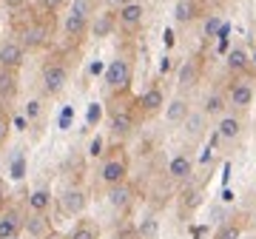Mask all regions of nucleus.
<instances>
[{
	"label": "nucleus",
	"mask_w": 256,
	"mask_h": 239,
	"mask_svg": "<svg viewBox=\"0 0 256 239\" xmlns=\"http://www.w3.org/2000/svg\"><path fill=\"white\" fill-rule=\"evenodd\" d=\"M128 83H131V63L126 57L111 60L108 68H106V88L108 92H126Z\"/></svg>",
	"instance_id": "1"
},
{
	"label": "nucleus",
	"mask_w": 256,
	"mask_h": 239,
	"mask_svg": "<svg viewBox=\"0 0 256 239\" xmlns=\"http://www.w3.org/2000/svg\"><path fill=\"white\" fill-rule=\"evenodd\" d=\"M126 176H128V160H126L122 154L108 156V160L100 166V182L106 185V188L126 182Z\"/></svg>",
	"instance_id": "2"
},
{
	"label": "nucleus",
	"mask_w": 256,
	"mask_h": 239,
	"mask_svg": "<svg viewBox=\"0 0 256 239\" xmlns=\"http://www.w3.org/2000/svg\"><path fill=\"white\" fill-rule=\"evenodd\" d=\"M66 83H68V68H66V63L48 60L43 66V88H46V94H60L66 88Z\"/></svg>",
	"instance_id": "3"
},
{
	"label": "nucleus",
	"mask_w": 256,
	"mask_h": 239,
	"mask_svg": "<svg viewBox=\"0 0 256 239\" xmlns=\"http://www.w3.org/2000/svg\"><path fill=\"white\" fill-rule=\"evenodd\" d=\"M254 97H256V88H254V83H248V80H236V83H230L228 94H225L228 108H234V111L250 108V106H254Z\"/></svg>",
	"instance_id": "4"
},
{
	"label": "nucleus",
	"mask_w": 256,
	"mask_h": 239,
	"mask_svg": "<svg viewBox=\"0 0 256 239\" xmlns=\"http://www.w3.org/2000/svg\"><path fill=\"white\" fill-rule=\"evenodd\" d=\"M142 20H146V9H142V3H137V0H131V3H126V6L117 9V26L122 32H137L142 26Z\"/></svg>",
	"instance_id": "5"
},
{
	"label": "nucleus",
	"mask_w": 256,
	"mask_h": 239,
	"mask_svg": "<svg viewBox=\"0 0 256 239\" xmlns=\"http://www.w3.org/2000/svg\"><path fill=\"white\" fill-rule=\"evenodd\" d=\"M242 128H245V122H242V117L234 114V111H225V114L216 120V137L225 140V142H236V140L242 137Z\"/></svg>",
	"instance_id": "6"
},
{
	"label": "nucleus",
	"mask_w": 256,
	"mask_h": 239,
	"mask_svg": "<svg viewBox=\"0 0 256 239\" xmlns=\"http://www.w3.org/2000/svg\"><path fill=\"white\" fill-rule=\"evenodd\" d=\"M165 92L160 88V86H148L146 92L140 94V100H137V106H140V111L146 114V117H154V114H162V108H165Z\"/></svg>",
	"instance_id": "7"
},
{
	"label": "nucleus",
	"mask_w": 256,
	"mask_h": 239,
	"mask_svg": "<svg viewBox=\"0 0 256 239\" xmlns=\"http://www.w3.org/2000/svg\"><path fill=\"white\" fill-rule=\"evenodd\" d=\"M200 80H202V60L200 57H188V60L180 66V77H176L180 92H191Z\"/></svg>",
	"instance_id": "8"
},
{
	"label": "nucleus",
	"mask_w": 256,
	"mask_h": 239,
	"mask_svg": "<svg viewBox=\"0 0 256 239\" xmlns=\"http://www.w3.org/2000/svg\"><path fill=\"white\" fill-rule=\"evenodd\" d=\"M26 60V48L20 46V40H6L0 46V68H9V72H18Z\"/></svg>",
	"instance_id": "9"
},
{
	"label": "nucleus",
	"mask_w": 256,
	"mask_h": 239,
	"mask_svg": "<svg viewBox=\"0 0 256 239\" xmlns=\"http://www.w3.org/2000/svg\"><path fill=\"white\" fill-rule=\"evenodd\" d=\"M134 128H137V117H134V111L117 108L114 114H111V137L114 140H126Z\"/></svg>",
	"instance_id": "10"
},
{
	"label": "nucleus",
	"mask_w": 256,
	"mask_h": 239,
	"mask_svg": "<svg viewBox=\"0 0 256 239\" xmlns=\"http://www.w3.org/2000/svg\"><path fill=\"white\" fill-rule=\"evenodd\" d=\"M86 205H88V196H86L82 188H66V191L60 194V208H63L68 216H80V214L86 211Z\"/></svg>",
	"instance_id": "11"
},
{
	"label": "nucleus",
	"mask_w": 256,
	"mask_h": 239,
	"mask_svg": "<svg viewBox=\"0 0 256 239\" xmlns=\"http://www.w3.org/2000/svg\"><path fill=\"white\" fill-rule=\"evenodd\" d=\"M205 131H208V117H205L202 111H191V114L182 120V134H185V140L200 142V140L205 137Z\"/></svg>",
	"instance_id": "12"
},
{
	"label": "nucleus",
	"mask_w": 256,
	"mask_h": 239,
	"mask_svg": "<svg viewBox=\"0 0 256 239\" xmlns=\"http://www.w3.org/2000/svg\"><path fill=\"white\" fill-rule=\"evenodd\" d=\"M168 176L174 182H188L194 176V160L188 154H174L171 162H168Z\"/></svg>",
	"instance_id": "13"
},
{
	"label": "nucleus",
	"mask_w": 256,
	"mask_h": 239,
	"mask_svg": "<svg viewBox=\"0 0 256 239\" xmlns=\"http://www.w3.org/2000/svg\"><path fill=\"white\" fill-rule=\"evenodd\" d=\"M88 23H92V18H86V14H80L77 9H72L68 14H66V20H63L66 37H72V40H80V37L88 32Z\"/></svg>",
	"instance_id": "14"
},
{
	"label": "nucleus",
	"mask_w": 256,
	"mask_h": 239,
	"mask_svg": "<svg viewBox=\"0 0 256 239\" xmlns=\"http://www.w3.org/2000/svg\"><path fill=\"white\" fill-rule=\"evenodd\" d=\"M225 111H228L225 92H210V94H205V100H202V114H205V117H208V120H220Z\"/></svg>",
	"instance_id": "15"
},
{
	"label": "nucleus",
	"mask_w": 256,
	"mask_h": 239,
	"mask_svg": "<svg viewBox=\"0 0 256 239\" xmlns=\"http://www.w3.org/2000/svg\"><path fill=\"white\" fill-rule=\"evenodd\" d=\"M225 66H228L230 74H245L248 68H250V52H248L245 46H234L225 54Z\"/></svg>",
	"instance_id": "16"
},
{
	"label": "nucleus",
	"mask_w": 256,
	"mask_h": 239,
	"mask_svg": "<svg viewBox=\"0 0 256 239\" xmlns=\"http://www.w3.org/2000/svg\"><path fill=\"white\" fill-rule=\"evenodd\" d=\"M20 230H23V216L14 208L0 214V239H14L20 236Z\"/></svg>",
	"instance_id": "17"
},
{
	"label": "nucleus",
	"mask_w": 256,
	"mask_h": 239,
	"mask_svg": "<svg viewBox=\"0 0 256 239\" xmlns=\"http://www.w3.org/2000/svg\"><path fill=\"white\" fill-rule=\"evenodd\" d=\"M191 114V106L185 97H174V100L165 102V120H168V126H182V120Z\"/></svg>",
	"instance_id": "18"
},
{
	"label": "nucleus",
	"mask_w": 256,
	"mask_h": 239,
	"mask_svg": "<svg viewBox=\"0 0 256 239\" xmlns=\"http://www.w3.org/2000/svg\"><path fill=\"white\" fill-rule=\"evenodd\" d=\"M48 40V28L43 23H32V26L23 32V40H20V46L23 48H40L43 43Z\"/></svg>",
	"instance_id": "19"
},
{
	"label": "nucleus",
	"mask_w": 256,
	"mask_h": 239,
	"mask_svg": "<svg viewBox=\"0 0 256 239\" xmlns=\"http://www.w3.org/2000/svg\"><path fill=\"white\" fill-rule=\"evenodd\" d=\"M196 14H200V0H176V6H174L176 23H194Z\"/></svg>",
	"instance_id": "20"
},
{
	"label": "nucleus",
	"mask_w": 256,
	"mask_h": 239,
	"mask_svg": "<svg viewBox=\"0 0 256 239\" xmlns=\"http://www.w3.org/2000/svg\"><path fill=\"white\" fill-rule=\"evenodd\" d=\"M14 94H18V74L0 68V102H12Z\"/></svg>",
	"instance_id": "21"
},
{
	"label": "nucleus",
	"mask_w": 256,
	"mask_h": 239,
	"mask_svg": "<svg viewBox=\"0 0 256 239\" xmlns=\"http://www.w3.org/2000/svg\"><path fill=\"white\" fill-rule=\"evenodd\" d=\"M108 205H111V208H117V211L128 208V205H131V188H128L126 182L111 185V188H108Z\"/></svg>",
	"instance_id": "22"
},
{
	"label": "nucleus",
	"mask_w": 256,
	"mask_h": 239,
	"mask_svg": "<svg viewBox=\"0 0 256 239\" xmlns=\"http://www.w3.org/2000/svg\"><path fill=\"white\" fill-rule=\"evenodd\" d=\"M114 26H117V14H111V12H102V14L94 18V23H88V28L94 32V37H108Z\"/></svg>",
	"instance_id": "23"
},
{
	"label": "nucleus",
	"mask_w": 256,
	"mask_h": 239,
	"mask_svg": "<svg viewBox=\"0 0 256 239\" xmlns=\"http://www.w3.org/2000/svg\"><path fill=\"white\" fill-rule=\"evenodd\" d=\"M48 208H52V191H48V188L32 191V196H28V211L32 214H46Z\"/></svg>",
	"instance_id": "24"
},
{
	"label": "nucleus",
	"mask_w": 256,
	"mask_h": 239,
	"mask_svg": "<svg viewBox=\"0 0 256 239\" xmlns=\"http://www.w3.org/2000/svg\"><path fill=\"white\" fill-rule=\"evenodd\" d=\"M26 230L34 239H43V236H48V234H52V222L46 220V214H34L32 220H26Z\"/></svg>",
	"instance_id": "25"
},
{
	"label": "nucleus",
	"mask_w": 256,
	"mask_h": 239,
	"mask_svg": "<svg viewBox=\"0 0 256 239\" xmlns=\"http://www.w3.org/2000/svg\"><path fill=\"white\" fill-rule=\"evenodd\" d=\"M97 236H100L97 225H92V222H77L66 239H97Z\"/></svg>",
	"instance_id": "26"
},
{
	"label": "nucleus",
	"mask_w": 256,
	"mask_h": 239,
	"mask_svg": "<svg viewBox=\"0 0 256 239\" xmlns=\"http://www.w3.org/2000/svg\"><path fill=\"white\" fill-rule=\"evenodd\" d=\"M242 236V225L239 222H225L220 225V230L214 234V239H239Z\"/></svg>",
	"instance_id": "27"
},
{
	"label": "nucleus",
	"mask_w": 256,
	"mask_h": 239,
	"mask_svg": "<svg viewBox=\"0 0 256 239\" xmlns=\"http://www.w3.org/2000/svg\"><path fill=\"white\" fill-rule=\"evenodd\" d=\"M140 236L142 239H154L156 236V220L154 216H148V220L140 225Z\"/></svg>",
	"instance_id": "28"
},
{
	"label": "nucleus",
	"mask_w": 256,
	"mask_h": 239,
	"mask_svg": "<svg viewBox=\"0 0 256 239\" xmlns=\"http://www.w3.org/2000/svg\"><path fill=\"white\" fill-rule=\"evenodd\" d=\"M63 6V0H40V9L43 12H57Z\"/></svg>",
	"instance_id": "29"
},
{
	"label": "nucleus",
	"mask_w": 256,
	"mask_h": 239,
	"mask_svg": "<svg viewBox=\"0 0 256 239\" xmlns=\"http://www.w3.org/2000/svg\"><path fill=\"white\" fill-rule=\"evenodd\" d=\"M6 137H9V120L0 114V146L6 142Z\"/></svg>",
	"instance_id": "30"
},
{
	"label": "nucleus",
	"mask_w": 256,
	"mask_h": 239,
	"mask_svg": "<svg viewBox=\"0 0 256 239\" xmlns=\"http://www.w3.org/2000/svg\"><path fill=\"white\" fill-rule=\"evenodd\" d=\"M26 114H28V117H37V114H40V102L32 100V102H28V108H26Z\"/></svg>",
	"instance_id": "31"
},
{
	"label": "nucleus",
	"mask_w": 256,
	"mask_h": 239,
	"mask_svg": "<svg viewBox=\"0 0 256 239\" xmlns=\"http://www.w3.org/2000/svg\"><path fill=\"white\" fill-rule=\"evenodd\" d=\"M3 3H6L9 9H23V6H26L28 0H3Z\"/></svg>",
	"instance_id": "32"
},
{
	"label": "nucleus",
	"mask_w": 256,
	"mask_h": 239,
	"mask_svg": "<svg viewBox=\"0 0 256 239\" xmlns=\"http://www.w3.org/2000/svg\"><path fill=\"white\" fill-rule=\"evenodd\" d=\"M248 72H256V48H254V54H250V68Z\"/></svg>",
	"instance_id": "33"
},
{
	"label": "nucleus",
	"mask_w": 256,
	"mask_h": 239,
	"mask_svg": "<svg viewBox=\"0 0 256 239\" xmlns=\"http://www.w3.org/2000/svg\"><path fill=\"white\" fill-rule=\"evenodd\" d=\"M126 3H131V0H114V6H117V9H120V6H126Z\"/></svg>",
	"instance_id": "34"
},
{
	"label": "nucleus",
	"mask_w": 256,
	"mask_h": 239,
	"mask_svg": "<svg viewBox=\"0 0 256 239\" xmlns=\"http://www.w3.org/2000/svg\"><path fill=\"white\" fill-rule=\"evenodd\" d=\"M43 239H60V236H57V234H48V236H43Z\"/></svg>",
	"instance_id": "35"
},
{
	"label": "nucleus",
	"mask_w": 256,
	"mask_h": 239,
	"mask_svg": "<svg viewBox=\"0 0 256 239\" xmlns=\"http://www.w3.org/2000/svg\"><path fill=\"white\" fill-rule=\"evenodd\" d=\"M254 230H256V214H254Z\"/></svg>",
	"instance_id": "36"
},
{
	"label": "nucleus",
	"mask_w": 256,
	"mask_h": 239,
	"mask_svg": "<svg viewBox=\"0 0 256 239\" xmlns=\"http://www.w3.org/2000/svg\"><path fill=\"white\" fill-rule=\"evenodd\" d=\"M208 3H220V0H208Z\"/></svg>",
	"instance_id": "37"
}]
</instances>
